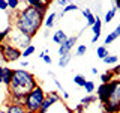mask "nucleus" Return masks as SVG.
<instances>
[{
    "label": "nucleus",
    "instance_id": "obj_8",
    "mask_svg": "<svg viewBox=\"0 0 120 113\" xmlns=\"http://www.w3.org/2000/svg\"><path fill=\"white\" fill-rule=\"evenodd\" d=\"M77 41H78V35L68 38L66 42L59 47V50H57L59 56H65V54H68V53H71V51H72V48L75 47V44H77Z\"/></svg>",
    "mask_w": 120,
    "mask_h": 113
},
{
    "label": "nucleus",
    "instance_id": "obj_42",
    "mask_svg": "<svg viewBox=\"0 0 120 113\" xmlns=\"http://www.w3.org/2000/svg\"><path fill=\"white\" fill-rule=\"evenodd\" d=\"M0 54H2V47H0Z\"/></svg>",
    "mask_w": 120,
    "mask_h": 113
},
{
    "label": "nucleus",
    "instance_id": "obj_24",
    "mask_svg": "<svg viewBox=\"0 0 120 113\" xmlns=\"http://www.w3.org/2000/svg\"><path fill=\"white\" fill-rule=\"evenodd\" d=\"M95 88H96V86H95V83H93V81H90V80L86 81V85H84V90L87 92V95H92L93 90H95Z\"/></svg>",
    "mask_w": 120,
    "mask_h": 113
},
{
    "label": "nucleus",
    "instance_id": "obj_6",
    "mask_svg": "<svg viewBox=\"0 0 120 113\" xmlns=\"http://www.w3.org/2000/svg\"><path fill=\"white\" fill-rule=\"evenodd\" d=\"M11 39H12V45H15V47L17 48H22V50H24V48H27L29 45H30V42H32V38H29V36H26V35H22V33H20L17 30V32L15 33H12V35H11Z\"/></svg>",
    "mask_w": 120,
    "mask_h": 113
},
{
    "label": "nucleus",
    "instance_id": "obj_32",
    "mask_svg": "<svg viewBox=\"0 0 120 113\" xmlns=\"http://www.w3.org/2000/svg\"><path fill=\"white\" fill-rule=\"evenodd\" d=\"M0 11H8V2L6 0H0Z\"/></svg>",
    "mask_w": 120,
    "mask_h": 113
},
{
    "label": "nucleus",
    "instance_id": "obj_25",
    "mask_svg": "<svg viewBox=\"0 0 120 113\" xmlns=\"http://www.w3.org/2000/svg\"><path fill=\"white\" fill-rule=\"evenodd\" d=\"M117 62H119V57L114 56V54H110L104 59V63H107V65H114V63H117Z\"/></svg>",
    "mask_w": 120,
    "mask_h": 113
},
{
    "label": "nucleus",
    "instance_id": "obj_37",
    "mask_svg": "<svg viewBox=\"0 0 120 113\" xmlns=\"http://www.w3.org/2000/svg\"><path fill=\"white\" fill-rule=\"evenodd\" d=\"M92 74H93V75H98V74H99V69H98L96 66H95V68H92Z\"/></svg>",
    "mask_w": 120,
    "mask_h": 113
},
{
    "label": "nucleus",
    "instance_id": "obj_26",
    "mask_svg": "<svg viewBox=\"0 0 120 113\" xmlns=\"http://www.w3.org/2000/svg\"><path fill=\"white\" fill-rule=\"evenodd\" d=\"M6 2H8V9H12V11H15L18 8V5L22 3L20 0H6Z\"/></svg>",
    "mask_w": 120,
    "mask_h": 113
},
{
    "label": "nucleus",
    "instance_id": "obj_16",
    "mask_svg": "<svg viewBox=\"0 0 120 113\" xmlns=\"http://www.w3.org/2000/svg\"><path fill=\"white\" fill-rule=\"evenodd\" d=\"M72 60V53H68L65 56H60L59 57V66L60 68H66L69 65V62Z\"/></svg>",
    "mask_w": 120,
    "mask_h": 113
},
{
    "label": "nucleus",
    "instance_id": "obj_43",
    "mask_svg": "<svg viewBox=\"0 0 120 113\" xmlns=\"http://www.w3.org/2000/svg\"><path fill=\"white\" fill-rule=\"evenodd\" d=\"M102 113H105V112H102Z\"/></svg>",
    "mask_w": 120,
    "mask_h": 113
},
{
    "label": "nucleus",
    "instance_id": "obj_38",
    "mask_svg": "<svg viewBox=\"0 0 120 113\" xmlns=\"http://www.w3.org/2000/svg\"><path fill=\"white\" fill-rule=\"evenodd\" d=\"M114 8H116V9H120V2H119V0H116V2H114Z\"/></svg>",
    "mask_w": 120,
    "mask_h": 113
},
{
    "label": "nucleus",
    "instance_id": "obj_4",
    "mask_svg": "<svg viewBox=\"0 0 120 113\" xmlns=\"http://www.w3.org/2000/svg\"><path fill=\"white\" fill-rule=\"evenodd\" d=\"M45 90L41 88L39 85L36 86L33 90H30V92L27 93V97H26L24 100V109L26 112H39L41 105H42L44 100H45Z\"/></svg>",
    "mask_w": 120,
    "mask_h": 113
},
{
    "label": "nucleus",
    "instance_id": "obj_20",
    "mask_svg": "<svg viewBox=\"0 0 120 113\" xmlns=\"http://www.w3.org/2000/svg\"><path fill=\"white\" fill-rule=\"evenodd\" d=\"M12 32V27L11 26H8V27L5 29V30H0V47H2V44L5 42V39L8 36H9V33Z\"/></svg>",
    "mask_w": 120,
    "mask_h": 113
},
{
    "label": "nucleus",
    "instance_id": "obj_28",
    "mask_svg": "<svg viewBox=\"0 0 120 113\" xmlns=\"http://www.w3.org/2000/svg\"><path fill=\"white\" fill-rule=\"evenodd\" d=\"M116 39H117V38H116L114 35H112V33H108V35H107V38H105V41H104V42H105V45H108V44L114 42Z\"/></svg>",
    "mask_w": 120,
    "mask_h": 113
},
{
    "label": "nucleus",
    "instance_id": "obj_10",
    "mask_svg": "<svg viewBox=\"0 0 120 113\" xmlns=\"http://www.w3.org/2000/svg\"><path fill=\"white\" fill-rule=\"evenodd\" d=\"M92 30H93V36H92V44H96V41L101 38V33H102V20L96 15V20H95V24L92 26Z\"/></svg>",
    "mask_w": 120,
    "mask_h": 113
},
{
    "label": "nucleus",
    "instance_id": "obj_22",
    "mask_svg": "<svg viewBox=\"0 0 120 113\" xmlns=\"http://www.w3.org/2000/svg\"><path fill=\"white\" fill-rule=\"evenodd\" d=\"M86 81H87V80H86V77H84V75H81V74H77V75L74 77V83H75L77 86H80V88H84Z\"/></svg>",
    "mask_w": 120,
    "mask_h": 113
},
{
    "label": "nucleus",
    "instance_id": "obj_40",
    "mask_svg": "<svg viewBox=\"0 0 120 113\" xmlns=\"http://www.w3.org/2000/svg\"><path fill=\"white\" fill-rule=\"evenodd\" d=\"M0 113H6L5 110H3V109H0Z\"/></svg>",
    "mask_w": 120,
    "mask_h": 113
},
{
    "label": "nucleus",
    "instance_id": "obj_7",
    "mask_svg": "<svg viewBox=\"0 0 120 113\" xmlns=\"http://www.w3.org/2000/svg\"><path fill=\"white\" fill-rule=\"evenodd\" d=\"M96 92H98V93H96L98 101H99V103L104 105V104L108 101V97H110V83H101Z\"/></svg>",
    "mask_w": 120,
    "mask_h": 113
},
{
    "label": "nucleus",
    "instance_id": "obj_23",
    "mask_svg": "<svg viewBox=\"0 0 120 113\" xmlns=\"http://www.w3.org/2000/svg\"><path fill=\"white\" fill-rule=\"evenodd\" d=\"M112 78H114V74L111 73V69L107 71V73H104L102 75H101V81H102V83H110Z\"/></svg>",
    "mask_w": 120,
    "mask_h": 113
},
{
    "label": "nucleus",
    "instance_id": "obj_21",
    "mask_svg": "<svg viewBox=\"0 0 120 113\" xmlns=\"http://www.w3.org/2000/svg\"><path fill=\"white\" fill-rule=\"evenodd\" d=\"M35 51H36V47H35V45H32V44H30L27 48H24V50L21 51V57H29V56H32Z\"/></svg>",
    "mask_w": 120,
    "mask_h": 113
},
{
    "label": "nucleus",
    "instance_id": "obj_1",
    "mask_svg": "<svg viewBox=\"0 0 120 113\" xmlns=\"http://www.w3.org/2000/svg\"><path fill=\"white\" fill-rule=\"evenodd\" d=\"M45 17H47V15L41 14L39 11H36L33 6L26 5L24 9L18 11L17 17H15L14 26L20 33H22V35H26V36H29V38L33 39V38L36 36V33L39 32V29L42 27Z\"/></svg>",
    "mask_w": 120,
    "mask_h": 113
},
{
    "label": "nucleus",
    "instance_id": "obj_17",
    "mask_svg": "<svg viewBox=\"0 0 120 113\" xmlns=\"http://www.w3.org/2000/svg\"><path fill=\"white\" fill-rule=\"evenodd\" d=\"M116 14H117V9H116L114 6L111 8V9H108L107 12H105V17H104V23H107V24H110L112 21V18L116 17Z\"/></svg>",
    "mask_w": 120,
    "mask_h": 113
},
{
    "label": "nucleus",
    "instance_id": "obj_30",
    "mask_svg": "<svg viewBox=\"0 0 120 113\" xmlns=\"http://www.w3.org/2000/svg\"><path fill=\"white\" fill-rule=\"evenodd\" d=\"M81 14H82V17H84L86 20H87L90 15H92V11H90L89 8H84V9H81Z\"/></svg>",
    "mask_w": 120,
    "mask_h": 113
},
{
    "label": "nucleus",
    "instance_id": "obj_35",
    "mask_svg": "<svg viewBox=\"0 0 120 113\" xmlns=\"http://www.w3.org/2000/svg\"><path fill=\"white\" fill-rule=\"evenodd\" d=\"M56 3H57L59 6H62V8H65V6L68 5V2H66V0H59V2H56Z\"/></svg>",
    "mask_w": 120,
    "mask_h": 113
},
{
    "label": "nucleus",
    "instance_id": "obj_9",
    "mask_svg": "<svg viewBox=\"0 0 120 113\" xmlns=\"http://www.w3.org/2000/svg\"><path fill=\"white\" fill-rule=\"evenodd\" d=\"M26 5L33 6L36 11H39L41 14L47 15V11H48V8H50V2H45V0H27Z\"/></svg>",
    "mask_w": 120,
    "mask_h": 113
},
{
    "label": "nucleus",
    "instance_id": "obj_19",
    "mask_svg": "<svg viewBox=\"0 0 120 113\" xmlns=\"http://www.w3.org/2000/svg\"><path fill=\"white\" fill-rule=\"evenodd\" d=\"M96 56H98L99 59L104 60L107 56H110V53H108V48L105 47V45H99V47L96 48Z\"/></svg>",
    "mask_w": 120,
    "mask_h": 113
},
{
    "label": "nucleus",
    "instance_id": "obj_12",
    "mask_svg": "<svg viewBox=\"0 0 120 113\" xmlns=\"http://www.w3.org/2000/svg\"><path fill=\"white\" fill-rule=\"evenodd\" d=\"M68 38H69V36H68L66 33H65V30H62V29L56 30V32L52 33V41H54V42L57 44L59 47H60V45H63V44L66 42V41H68Z\"/></svg>",
    "mask_w": 120,
    "mask_h": 113
},
{
    "label": "nucleus",
    "instance_id": "obj_27",
    "mask_svg": "<svg viewBox=\"0 0 120 113\" xmlns=\"http://www.w3.org/2000/svg\"><path fill=\"white\" fill-rule=\"evenodd\" d=\"M86 51H87V45H78L75 56H77V57H81V56H84V54H86Z\"/></svg>",
    "mask_w": 120,
    "mask_h": 113
},
{
    "label": "nucleus",
    "instance_id": "obj_13",
    "mask_svg": "<svg viewBox=\"0 0 120 113\" xmlns=\"http://www.w3.org/2000/svg\"><path fill=\"white\" fill-rule=\"evenodd\" d=\"M12 74H14V69H11L8 66H2V85H6L9 88L11 80H12Z\"/></svg>",
    "mask_w": 120,
    "mask_h": 113
},
{
    "label": "nucleus",
    "instance_id": "obj_33",
    "mask_svg": "<svg viewBox=\"0 0 120 113\" xmlns=\"http://www.w3.org/2000/svg\"><path fill=\"white\" fill-rule=\"evenodd\" d=\"M84 105H81V104H78L77 105V109H75V110H74V113H84Z\"/></svg>",
    "mask_w": 120,
    "mask_h": 113
},
{
    "label": "nucleus",
    "instance_id": "obj_29",
    "mask_svg": "<svg viewBox=\"0 0 120 113\" xmlns=\"http://www.w3.org/2000/svg\"><path fill=\"white\" fill-rule=\"evenodd\" d=\"M111 73L114 74V77H119V78H120V63H119V65H116L114 68H112V69H111Z\"/></svg>",
    "mask_w": 120,
    "mask_h": 113
},
{
    "label": "nucleus",
    "instance_id": "obj_11",
    "mask_svg": "<svg viewBox=\"0 0 120 113\" xmlns=\"http://www.w3.org/2000/svg\"><path fill=\"white\" fill-rule=\"evenodd\" d=\"M5 112L6 113H26V109L22 103H8Z\"/></svg>",
    "mask_w": 120,
    "mask_h": 113
},
{
    "label": "nucleus",
    "instance_id": "obj_14",
    "mask_svg": "<svg viewBox=\"0 0 120 113\" xmlns=\"http://www.w3.org/2000/svg\"><path fill=\"white\" fill-rule=\"evenodd\" d=\"M56 18H57V12H51V14H48L47 17H45L44 24H45V27H47V30H50L52 26L56 24Z\"/></svg>",
    "mask_w": 120,
    "mask_h": 113
},
{
    "label": "nucleus",
    "instance_id": "obj_36",
    "mask_svg": "<svg viewBox=\"0 0 120 113\" xmlns=\"http://www.w3.org/2000/svg\"><path fill=\"white\" fill-rule=\"evenodd\" d=\"M20 65H21L22 68H27V66H29V62H27V60H21Z\"/></svg>",
    "mask_w": 120,
    "mask_h": 113
},
{
    "label": "nucleus",
    "instance_id": "obj_41",
    "mask_svg": "<svg viewBox=\"0 0 120 113\" xmlns=\"http://www.w3.org/2000/svg\"><path fill=\"white\" fill-rule=\"evenodd\" d=\"M26 113H38V112H26Z\"/></svg>",
    "mask_w": 120,
    "mask_h": 113
},
{
    "label": "nucleus",
    "instance_id": "obj_5",
    "mask_svg": "<svg viewBox=\"0 0 120 113\" xmlns=\"http://www.w3.org/2000/svg\"><path fill=\"white\" fill-rule=\"evenodd\" d=\"M3 57L6 63L9 62H18L21 57V50L20 48H17L15 45H12L11 42H3L2 44V54H0Z\"/></svg>",
    "mask_w": 120,
    "mask_h": 113
},
{
    "label": "nucleus",
    "instance_id": "obj_31",
    "mask_svg": "<svg viewBox=\"0 0 120 113\" xmlns=\"http://www.w3.org/2000/svg\"><path fill=\"white\" fill-rule=\"evenodd\" d=\"M42 60H44L45 63H47V65H51V63H52V59H51V56L48 54V53H47V54H44V56H42Z\"/></svg>",
    "mask_w": 120,
    "mask_h": 113
},
{
    "label": "nucleus",
    "instance_id": "obj_3",
    "mask_svg": "<svg viewBox=\"0 0 120 113\" xmlns=\"http://www.w3.org/2000/svg\"><path fill=\"white\" fill-rule=\"evenodd\" d=\"M105 113H119L120 112V78L114 77L110 81V97L104 105Z\"/></svg>",
    "mask_w": 120,
    "mask_h": 113
},
{
    "label": "nucleus",
    "instance_id": "obj_2",
    "mask_svg": "<svg viewBox=\"0 0 120 113\" xmlns=\"http://www.w3.org/2000/svg\"><path fill=\"white\" fill-rule=\"evenodd\" d=\"M38 86L36 77L27 69H14L12 80L9 85V98L11 103H24L30 90Z\"/></svg>",
    "mask_w": 120,
    "mask_h": 113
},
{
    "label": "nucleus",
    "instance_id": "obj_39",
    "mask_svg": "<svg viewBox=\"0 0 120 113\" xmlns=\"http://www.w3.org/2000/svg\"><path fill=\"white\" fill-rule=\"evenodd\" d=\"M0 85H2V66H0Z\"/></svg>",
    "mask_w": 120,
    "mask_h": 113
},
{
    "label": "nucleus",
    "instance_id": "obj_18",
    "mask_svg": "<svg viewBox=\"0 0 120 113\" xmlns=\"http://www.w3.org/2000/svg\"><path fill=\"white\" fill-rule=\"evenodd\" d=\"M74 11H78V6L75 5V3H68V5L62 9V12L57 14V17H63L65 14H68V12H74Z\"/></svg>",
    "mask_w": 120,
    "mask_h": 113
},
{
    "label": "nucleus",
    "instance_id": "obj_34",
    "mask_svg": "<svg viewBox=\"0 0 120 113\" xmlns=\"http://www.w3.org/2000/svg\"><path fill=\"white\" fill-rule=\"evenodd\" d=\"M111 33H112V35H114L116 38H119V36H120V24H119V26H117V27H116L114 30H112Z\"/></svg>",
    "mask_w": 120,
    "mask_h": 113
},
{
    "label": "nucleus",
    "instance_id": "obj_15",
    "mask_svg": "<svg viewBox=\"0 0 120 113\" xmlns=\"http://www.w3.org/2000/svg\"><path fill=\"white\" fill-rule=\"evenodd\" d=\"M96 101H98V97L92 93V95H84V97H82L81 101H80V104L84 105V107H89V105H92L93 103H96Z\"/></svg>",
    "mask_w": 120,
    "mask_h": 113
}]
</instances>
